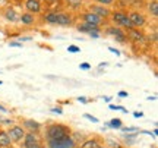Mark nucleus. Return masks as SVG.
I'll list each match as a JSON object with an SVG mask.
<instances>
[{"label": "nucleus", "instance_id": "1", "mask_svg": "<svg viewBox=\"0 0 158 148\" xmlns=\"http://www.w3.org/2000/svg\"><path fill=\"white\" fill-rule=\"evenodd\" d=\"M70 129L64 125H50L45 131V138L47 141H51V139H62V138L70 137Z\"/></svg>", "mask_w": 158, "mask_h": 148}, {"label": "nucleus", "instance_id": "2", "mask_svg": "<svg viewBox=\"0 0 158 148\" xmlns=\"http://www.w3.org/2000/svg\"><path fill=\"white\" fill-rule=\"evenodd\" d=\"M47 147L48 148H76V144L70 137L62 138V139H51L47 141Z\"/></svg>", "mask_w": 158, "mask_h": 148}, {"label": "nucleus", "instance_id": "3", "mask_svg": "<svg viewBox=\"0 0 158 148\" xmlns=\"http://www.w3.org/2000/svg\"><path fill=\"white\" fill-rule=\"evenodd\" d=\"M111 21H113L116 25L124 27V28H127V29H132V28H133L132 22L129 21L127 13H124V12H114L113 15H111Z\"/></svg>", "mask_w": 158, "mask_h": 148}, {"label": "nucleus", "instance_id": "4", "mask_svg": "<svg viewBox=\"0 0 158 148\" xmlns=\"http://www.w3.org/2000/svg\"><path fill=\"white\" fill-rule=\"evenodd\" d=\"M41 142H40V138L37 135V132H28L25 133L23 137V148H35L40 147Z\"/></svg>", "mask_w": 158, "mask_h": 148}, {"label": "nucleus", "instance_id": "5", "mask_svg": "<svg viewBox=\"0 0 158 148\" xmlns=\"http://www.w3.org/2000/svg\"><path fill=\"white\" fill-rule=\"evenodd\" d=\"M7 135H9L12 142H19L25 137V131H23L22 126H12L9 132H7Z\"/></svg>", "mask_w": 158, "mask_h": 148}, {"label": "nucleus", "instance_id": "6", "mask_svg": "<svg viewBox=\"0 0 158 148\" xmlns=\"http://www.w3.org/2000/svg\"><path fill=\"white\" fill-rule=\"evenodd\" d=\"M73 23V16L66 12H56V25H62V27H68Z\"/></svg>", "mask_w": 158, "mask_h": 148}, {"label": "nucleus", "instance_id": "7", "mask_svg": "<svg viewBox=\"0 0 158 148\" xmlns=\"http://www.w3.org/2000/svg\"><path fill=\"white\" fill-rule=\"evenodd\" d=\"M82 21L85 23H91V25H95V27H100L104 23L106 19H102V18L97 16L95 13H92V12H86V13H82Z\"/></svg>", "mask_w": 158, "mask_h": 148}, {"label": "nucleus", "instance_id": "8", "mask_svg": "<svg viewBox=\"0 0 158 148\" xmlns=\"http://www.w3.org/2000/svg\"><path fill=\"white\" fill-rule=\"evenodd\" d=\"M127 16H129V21L132 22L133 28H136V27H143V25L147 23L145 16H143L142 13H139V12H132V13H129Z\"/></svg>", "mask_w": 158, "mask_h": 148}, {"label": "nucleus", "instance_id": "9", "mask_svg": "<svg viewBox=\"0 0 158 148\" xmlns=\"http://www.w3.org/2000/svg\"><path fill=\"white\" fill-rule=\"evenodd\" d=\"M107 34L113 35L114 40L118 41V43H126V40H127V37H126V32H124L123 29L116 28V27H108Z\"/></svg>", "mask_w": 158, "mask_h": 148}, {"label": "nucleus", "instance_id": "10", "mask_svg": "<svg viewBox=\"0 0 158 148\" xmlns=\"http://www.w3.org/2000/svg\"><path fill=\"white\" fill-rule=\"evenodd\" d=\"M89 12L95 13L97 16L102 18V19H107V18H110V15H111V12L108 11L107 7H104L102 5H92V6H89Z\"/></svg>", "mask_w": 158, "mask_h": 148}, {"label": "nucleus", "instance_id": "11", "mask_svg": "<svg viewBox=\"0 0 158 148\" xmlns=\"http://www.w3.org/2000/svg\"><path fill=\"white\" fill-rule=\"evenodd\" d=\"M25 9L29 13H40L41 12V2L40 0H27L25 2Z\"/></svg>", "mask_w": 158, "mask_h": 148}, {"label": "nucleus", "instance_id": "12", "mask_svg": "<svg viewBox=\"0 0 158 148\" xmlns=\"http://www.w3.org/2000/svg\"><path fill=\"white\" fill-rule=\"evenodd\" d=\"M126 37H127L129 40L135 41V43H139V41L143 40V35H142V32H139L136 28L127 29V34H126Z\"/></svg>", "mask_w": 158, "mask_h": 148}, {"label": "nucleus", "instance_id": "13", "mask_svg": "<svg viewBox=\"0 0 158 148\" xmlns=\"http://www.w3.org/2000/svg\"><path fill=\"white\" fill-rule=\"evenodd\" d=\"M76 29H78L79 32H85V34H89L91 31H98V27H95V25H91V23H79L78 27H76Z\"/></svg>", "mask_w": 158, "mask_h": 148}, {"label": "nucleus", "instance_id": "14", "mask_svg": "<svg viewBox=\"0 0 158 148\" xmlns=\"http://www.w3.org/2000/svg\"><path fill=\"white\" fill-rule=\"evenodd\" d=\"M10 145H12V141L9 138V135H7V132L0 129V148H9Z\"/></svg>", "mask_w": 158, "mask_h": 148}, {"label": "nucleus", "instance_id": "15", "mask_svg": "<svg viewBox=\"0 0 158 148\" xmlns=\"http://www.w3.org/2000/svg\"><path fill=\"white\" fill-rule=\"evenodd\" d=\"M5 18L7 21H10V22H18L19 21V15H18L15 9H12V7H7L5 11Z\"/></svg>", "mask_w": 158, "mask_h": 148}, {"label": "nucleus", "instance_id": "16", "mask_svg": "<svg viewBox=\"0 0 158 148\" xmlns=\"http://www.w3.org/2000/svg\"><path fill=\"white\" fill-rule=\"evenodd\" d=\"M23 126L29 132H38L40 128H41V125H40L38 122H35V120H23Z\"/></svg>", "mask_w": 158, "mask_h": 148}, {"label": "nucleus", "instance_id": "17", "mask_svg": "<svg viewBox=\"0 0 158 148\" xmlns=\"http://www.w3.org/2000/svg\"><path fill=\"white\" fill-rule=\"evenodd\" d=\"M19 21H21L23 25H31V23L35 22V16L32 15V13L27 12V13H22V15H19Z\"/></svg>", "mask_w": 158, "mask_h": 148}, {"label": "nucleus", "instance_id": "18", "mask_svg": "<svg viewBox=\"0 0 158 148\" xmlns=\"http://www.w3.org/2000/svg\"><path fill=\"white\" fill-rule=\"evenodd\" d=\"M43 21H45L47 23H51V25H56V12H47V13H44Z\"/></svg>", "mask_w": 158, "mask_h": 148}, {"label": "nucleus", "instance_id": "19", "mask_svg": "<svg viewBox=\"0 0 158 148\" xmlns=\"http://www.w3.org/2000/svg\"><path fill=\"white\" fill-rule=\"evenodd\" d=\"M148 11H149V13H151L154 18L158 16V3H157V0H152V2L149 3V6H148Z\"/></svg>", "mask_w": 158, "mask_h": 148}, {"label": "nucleus", "instance_id": "20", "mask_svg": "<svg viewBox=\"0 0 158 148\" xmlns=\"http://www.w3.org/2000/svg\"><path fill=\"white\" fill-rule=\"evenodd\" d=\"M64 3L69 6V7H73V9H78L82 6L84 0H64Z\"/></svg>", "mask_w": 158, "mask_h": 148}, {"label": "nucleus", "instance_id": "21", "mask_svg": "<svg viewBox=\"0 0 158 148\" xmlns=\"http://www.w3.org/2000/svg\"><path fill=\"white\" fill-rule=\"evenodd\" d=\"M97 144H98V141H97V139H86V141H84V142H82L81 148H94Z\"/></svg>", "mask_w": 158, "mask_h": 148}, {"label": "nucleus", "instance_id": "22", "mask_svg": "<svg viewBox=\"0 0 158 148\" xmlns=\"http://www.w3.org/2000/svg\"><path fill=\"white\" fill-rule=\"evenodd\" d=\"M108 126H110V128H116V129H120V128H122V120H120V119H113V120H110Z\"/></svg>", "mask_w": 158, "mask_h": 148}, {"label": "nucleus", "instance_id": "23", "mask_svg": "<svg viewBox=\"0 0 158 148\" xmlns=\"http://www.w3.org/2000/svg\"><path fill=\"white\" fill-rule=\"evenodd\" d=\"M95 2H98V3L102 6H108V5H113L114 0H95Z\"/></svg>", "mask_w": 158, "mask_h": 148}, {"label": "nucleus", "instance_id": "24", "mask_svg": "<svg viewBox=\"0 0 158 148\" xmlns=\"http://www.w3.org/2000/svg\"><path fill=\"white\" fill-rule=\"evenodd\" d=\"M68 51H70V53H78V51H81V49H79L78 46H69Z\"/></svg>", "mask_w": 158, "mask_h": 148}, {"label": "nucleus", "instance_id": "25", "mask_svg": "<svg viewBox=\"0 0 158 148\" xmlns=\"http://www.w3.org/2000/svg\"><path fill=\"white\" fill-rule=\"evenodd\" d=\"M84 117H85V119H89L91 122H98V119H97V117H94V116H91V114H88V113L84 114Z\"/></svg>", "mask_w": 158, "mask_h": 148}, {"label": "nucleus", "instance_id": "26", "mask_svg": "<svg viewBox=\"0 0 158 148\" xmlns=\"http://www.w3.org/2000/svg\"><path fill=\"white\" fill-rule=\"evenodd\" d=\"M89 35L92 38H98V37H100V29H98V31H91Z\"/></svg>", "mask_w": 158, "mask_h": 148}, {"label": "nucleus", "instance_id": "27", "mask_svg": "<svg viewBox=\"0 0 158 148\" xmlns=\"http://www.w3.org/2000/svg\"><path fill=\"white\" fill-rule=\"evenodd\" d=\"M79 68L88 70V69H91V65H89V63H81V65H79Z\"/></svg>", "mask_w": 158, "mask_h": 148}, {"label": "nucleus", "instance_id": "28", "mask_svg": "<svg viewBox=\"0 0 158 148\" xmlns=\"http://www.w3.org/2000/svg\"><path fill=\"white\" fill-rule=\"evenodd\" d=\"M51 112H53V113L62 114V108H60V107H54V108H51Z\"/></svg>", "mask_w": 158, "mask_h": 148}, {"label": "nucleus", "instance_id": "29", "mask_svg": "<svg viewBox=\"0 0 158 148\" xmlns=\"http://www.w3.org/2000/svg\"><path fill=\"white\" fill-rule=\"evenodd\" d=\"M123 131H126V132H132V131H138V128H123Z\"/></svg>", "mask_w": 158, "mask_h": 148}, {"label": "nucleus", "instance_id": "30", "mask_svg": "<svg viewBox=\"0 0 158 148\" xmlns=\"http://www.w3.org/2000/svg\"><path fill=\"white\" fill-rule=\"evenodd\" d=\"M118 97H127V92H126V91H120V92H118Z\"/></svg>", "mask_w": 158, "mask_h": 148}, {"label": "nucleus", "instance_id": "31", "mask_svg": "<svg viewBox=\"0 0 158 148\" xmlns=\"http://www.w3.org/2000/svg\"><path fill=\"white\" fill-rule=\"evenodd\" d=\"M10 47H22L21 43H10Z\"/></svg>", "mask_w": 158, "mask_h": 148}, {"label": "nucleus", "instance_id": "32", "mask_svg": "<svg viewBox=\"0 0 158 148\" xmlns=\"http://www.w3.org/2000/svg\"><path fill=\"white\" fill-rule=\"evenodd\" d=\"M108 144H111V147H113V148H117L118 147V144L114 142V141H108Z\"/></svg>", "mask_w": 158, "mask_h": 148}, {"label": "nucleus", "instance_id": "33", "mask_svg": "<svg viewBox=\"0 0 158 148\" xmlns=\"http://www.w3.org/2000/svg\"><path fill=\"white\" fill-rule=\"evenodd\" d=\"M110 51H113L114 54H117V56H118V54H120V51H118V50H116V49H113V47H110Z\"/></svg>", "mask_w": 158, "mask_h": 148}, {"label": "nucleus", "instance_id": "34", "mask_svg": "<svg viewBox=\"0 0 158 148\" xmlns=\"http://www.w3.org/2000/svg\"><path fill=\"white\" fill-rule=\"evenodd\" d=\"M133 116H135V117H142V113H139V112H135V113H133Z\"/></svg>", "mask_w": 158, "mask_h": 148}, {"label": "nucleus", "instance_id": "35", "mask_svg": "<svg viewBox=\"0 0 158 148\" xmlns=\"http://www.w3.org/2000/svg\"><path fill=\"white\" fill-rule=\"evenodd\" d=\"M78 101H81V103H86V98H85V97H79V98H78Z\"/></svg>", "mask_w": 158, "mask_h": 148}, {"label": "nucleus", "instance_id": "36", "mask_svg": "<svg viewBox=\"0 0 158 148\" xmlns=\"http://www.w3.org/2000/svg\"><path fill=\"white\" fill-rule=\"evenodd\" d=\"M0 112H7V110H6V107H3V106L0 104Z\"/></svg>", "mask_w": 158, "mask_h": 148}, {"label": "nucleus", "instance_id": "37", "mask_svg": "<svg viewBox=\"0 0 158 148\" xmlns=\"http://www.w3.org/2000/svg\"><path fill=\"white\" fill-rule=\"evenodd\" d=\"M124 2H126V3H127V2H133V0H124Z\"/></svg>", "mask_w": 158, "mask_h": 148}, {"label": "nucleus", "instance_id": "38", "mask_svg": "<svg viewBox=\"0 0 158 148\" xmlns=\"http://www.w3.org/2000/svg\"><path fill=\"white\" fill-rule=\"evenodd\" d=\"M35 148H44V147H41V145H40V147H35Z\"/></svg>", "mask_w": 158, "mask_h": 148}, {"label": "nucleus", "instance_id": "39", "mask_svg": "<svg viewBox=\"0 0 158 148\" xmlns=\"http://www.w3.org/2000/svg\"><path fill=\"white\" fill-rule=\"evenodd\" d=\"M2 84H3V82H2V81H0V85H2Z\"/></svg>", "mask_w": 158, "mask_h": 148}, {"label": "nucleus", "instance_id": "40", "mask_svg": "<svg viewBox=\"0 0 158 148\" xmlns=\"http://www.w3.org/2000/svg\"><path fill=\"white\" fill-rule=\"evenodd\" d=\"M50 2H53V0H50Z\"/></svg>", "mask_w": 158, "mask_h": 148}, {"label": "nucleus", "instance_id": "41", "mask_svg": "<svg viewBox=\"0 0 158 148\" xmlns=\"http://www.w3.org/2000/svg\"><path fill=\"white\" fill-rule=\"evenodd\" d=\"M0 2H2V0H0Z\"/></svg>", "mask_w": 158, "mask_h": 148}]
</instances>
